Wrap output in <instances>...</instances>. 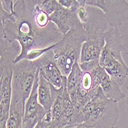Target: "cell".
Wrapping results in <instances>:
<instances>
[{
    "mask_svg": "<svg viewBox=\"0 0 128 128\" xmlns=\"http://www.w3.org/2000/svg\"><path fill=\"white\" fill-rule=\"evenodd\" d=\"M0 6L1 42L9 44L17 41L21 46V53L15 64L23 60L30 51L48 48L64 36L53 23L46 28H39L31 16L25 0H2Z\"/></svg>",
    "mask_w": 128,
    "mask_h": 128,
    "instance_id": "cell-1",
    "label": "cell"
},
{
    "mask_svg": "<svg viewBox=\"0 0 128 128\" xmlns=\"http://www.w3.org/2000/svg\"><path fill=\"white\" fill-rule=\"evenodd\" d=\"M124 50L122 36L118 28H110L105 36V44L101 52L99 64L120 87L128 76V67L121 55Z\"/></svg>",
    "mask_w": 128,
    "mask_h": 128,
    "instance_id": "cell-2",
    "label": "cell"
},
{
    "mask_svg": "<svg viewBox=\"0 0 128 128\" xmlns=\"http://www.w3.org/2000/svg\"><path fill=\"white\" fill-rule=\"evenodd\" d=\"M88 34L79 22L58 42L53 48L54 60L64 76L68 77L74 65L79 62L83 44Z\"/></svg>",
    "mask_w": 128,
    "mask_h": 128,
    "instance_id": "cell-3",
    "label": "cell"
},
{
    "mask_svg": "<svg viewBox=\"0 0 128 128\" xmlns=\"http://www.w3.org/2000/svg\"><path fill=\"white\" fill-rule=\"evenodd\" d=\"M80 110L83 124L89 128H114L120 115L118 102L106 98L101 89Z\"/></svg>",
    "mask_w": 128,
    "mask_h": 128,
    "instance_id": "cell-4",
    "label": "cell"
},
{
    "mask_svg": "<svg viewBox=\"0 0 128 128\" xmlns=\"http://www.w3.org/2000/svg\"><path fill=\"white\" fill-rule=\"evenodd\" d=\"M21 53V46L15 41L0 52V125L6 124L11 100L15 62Z\"/></svg>",
    "mask_w": 128,
    "mask_h": 128,
    "instance_id": "cell-5",
    "label": "cell"
},
{
    "mask_svg": "<svg viewBox=\"0 0 128 128\" xmlns=\"http://www.w3.org/2000/svg\"><path fill=\"white\" fill-rule=\"evenodd\" d=\"M67 88L72 104L78 110L82 109L101 89L89 72L81 70L78 62L74 65L67 78Z\"/></svg>",
    "mask_w": 128,
    "mask_h": 128,
    "instance_id": "cell-6",
    "label": "cell"
},
{
    "mask_svg": "<svg viewBox=\"0 0 128 128\" xmlns=\"http://www.w3.org/2000/svg\"><path fill=\"white\" fill-rule=\"evenodd\" d=\"M39 68L36 60H22L14 66L12 93L19 95L26 103L30 96Z\"/></svg>",
    "mask_w": 128,
    "mask_h": 128,
    "instance_id": "cell-7",
    "label": "cell"
},
{
    "mask_svg": "<svg viewBox=\"0 0 128 128\" xmlns=\"http://www.w3.org/2000/svg\"><path fill=\"white\" fill-rule=\"evenodd\" d=\"M79 65L83 72H89L91 74L95 84L101 88L106 98L119 102L126 97L120 89V86L100 65L99 59L79 64Z\"/></svg>",
    "mask_w": 128,
    "mask_h": 128,
    "instance_id": "cell-8",
    "label": "cell"
},
{
    "mask_svg": "<svg viewBox=\"0 0 128 128\" xmlns=\"http://www.w3.org/2000/svg\"><path fill=\"white\" fill-rule=\"evenodd\" d=\"M85 4L100 9L110 28H118L128 20V2L124 0H85Z\"/></svg>",
    "mask_w": 128,
    "mask_h": 128,
    "instance_id": "cell-9",
    "label": "cell"
},
{
    "mask_svg": "<svg viewBox=\"0 0 128 128\" xmlns=\"http://www.w3.org/2000/svg\"><path fill=\"white\" fill-rule=\"evenodd\" d=\"M39 72L37 74L30 96L25 104L23 128H34L44 118L47 113L41 105L38 98Z\"/></svg>",
    "mask_w": 128,
    "mask_h": 128,
    "instance_id": "cell-10",
    "label": "cell"
},
{
    "mask_svg": "<svg viewBox=\"0 0 128 128\" xmlns=\"http://www.w3.org/2000/svg\"><path fill=\"white\" fill-rule=\"evenodd\" d=\"M52 50L53 49L47 52L36 61L40 74L56 88H60L64 84H67L68 77L63 75L58 66Z\"/></svg>",
    "mask_w": 128,
    "mask_h": 128,
    "instance_id": "cell-11",
    "label": "cell"
},
{
    "mask_svg": "<svg viewBox=\"0 0 128 128\" xmlns=\"http://www.w3.org/2000/svg\"><path fill=\"white\" fill-rule=\"evenodd\" d=\"M78 7V0L76 5L70 9L66 8L59 4L54 12L49 16L50 22L54 24L58 30L63 36L66 34L80 22L77 15V10Z\"/></svg>",
    "mask_w": 128,
    "mask_h": 128,
    "instance_id": "cell-12",
    "label": "cell"
},
{
    "mask_svg": "<svg viewBox=\"0 0 128 128\" xmlns=\"http://www.w3.org/2000/svg\"><path fill=\"white\" fill-rule=\"evenodd\" d=\"M105 44V38H88L83 44L79 64L99 59L101 52Z\"/></svg>",
    "mask_w": 128,
    "mask_h": 128,
    "instance_id": "cell-13",
    "label": "cell"
},
{
    "mask_svg": "<svg viewBox=\"0 0 128 128\" xmlns=\"http://www.w3.org/2000/svg\"><path fill=\"white\" fill-rule=\"evenodd\" d=\"M53 85L46 80L39 72L38 78V98L41 105L45 109L46 111H49L54 101L53 94Z\"/></svg>",
    "mask_w": 128,
    "mask_h": 128,
    "instance_id": "cell-14",
    "label": "cell"
},
{
    "mask_svg": "<svg viewBox=\"0 0 128 128\" xmlns=\"http://www.w3.org/2000/svg\"><path fill=\"white\" fill-rule=\"evenodd\" d=\"M38 3L41 8L48 16L52 15L59 5L56 0H38Z\"/></svg>",
    "mask_w": 128,
    "mask_h": 128,
    "instance_id": "cell-15",
    "label": "cell"
},
{
    "mask_svg": "<svg viewBox=\"0 0 128 128\" xmlns=\"http://www.w3.org/2000/svg\"><path fill=\"white\" fill-rule=\"evenodd\" d=\"M58 2L63 7L70 9L76 5L78 0H58Z\"/></svg>",
    "mask_w": 128,
    "mask_h": 128,
    "instance_id": "cell-16",
    "label": "cell"
},
{
    "mask_svg": "<svg viewBox=\"0 0 128 128\" xmlns=\"http://www.w3.org/2000/svg\"><path fill=\"white\" fill-rule=\"evenodd\" d=\"M41 128H59L53 121L51 120H42L39 123Z\"/></svg>",
    "mask_w": 128,
    "mask_h": 128,
    "instance_id": "cell-17",
    "label": "cell"
},
{
    "mask_svg": "<svg viewBox=\"0 0 128 128\" xmlns=\"http://www.w3.org/2000/svg\"><path fill=\"white\" fill-rule=\"evenodd\" d=\"M74 128H89V127H87L86 126H84V124H80L79 126H74Z\"/></svg>",
    "mask_w": 128,
    "mask_h": 128,
    "instance_id": "cell-18",
    "label": "cell"
},
{
    "mask_svg": "<svg viewBox=\"0 0 128 128\" xmlns=\"http://www.w3.org/2000/svg\"><path fill=\"white\" fill-rule=\"evenodd\" d=\"M124 50H125L126 54L128 55V43H127V44H126L124 45Z\"/></svg>",
    "mask_w": 128,
    "mask_h": 128,
    "instance_id": "cell-19",
    "label": "cell"
},
{
    "mask_svg": "<svg viewBox=\"0 0 128 128\" xmlns=\"http://www.w3.org/2000/svg\"><path fill=\"white\" fill-rule=\"evenodd\" d=\"M126 109L128 111V95L126 97Z\"/></svg>",
    "mask_w": 128,
    "mask_h": 128,
    "instance_id": "cell-20",
    "label": "cell"
},
{
    "mask_svg": "<svg viewBox=\"0 0 128 128\" xmlns=\"http://www.w3.org/2000/svg\"><path fill=\"white\" fill-rule=\"evenodd\" d=\"M34 128H41V126H40V124H38V125H37L36 127H34Z\"/></svg>",
    "mask_w": 128,
    "mask_h": 128,
    "instance_id": "cell-21",
    "label": "cell"
},
{
    "mask_svg": "<svg viewBox=\"0 0 128 128\" xmlns=\"http://www.w3.org/2000/svg\"><path fill=\"white\" fill-rule=\"evenodd\" d=\"M64 128H74L73 126H66V127H64Z\"/></svg>",
    "mask_w": 128,
    "mask_h": 128,
    "instance_id": "cell-22",
    "label": "cell"
}]
</instances>
